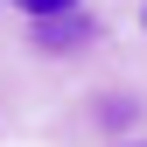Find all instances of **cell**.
<instances>
[{"instance_id":"obj_2","label":"cell","mask_w":147,"mask_h":147,"mask_svg":"<svg viewBox=\"0 0 147 147\" xmlns=\"http://www.w3.org/2000/svg\"><path fill=\"white\" fill-rule=\"evenodd\" d=\"M14 7H21V14H35V21H49V14H70L77 0H14Z\"/></svg>"},{"instance_id":"obj_1","label":"cell","mask_w":147,"mask_h":147,"mask_svg":"<svg viewBox=\"0 0 147 147\" xmlns=\"http://www.w3.org/2000/svg\"><path fill=\"white\" fill-rule=\"evenodd\" d=\"M84 35H91V21H84L77 7H70V14H49V21H42V42H49V49H70V42H84Z\"/></svg>"}]
</instances>
